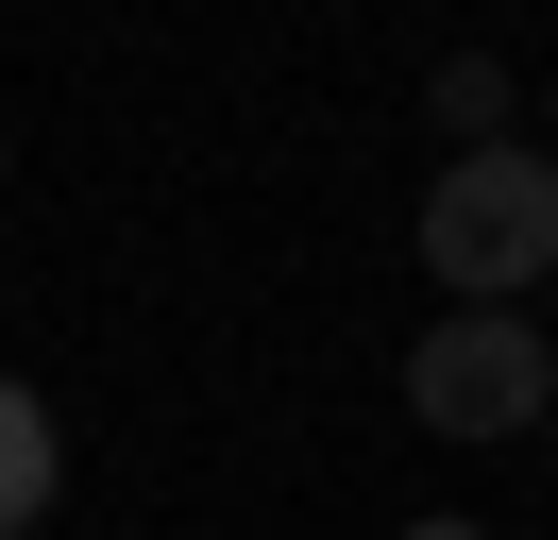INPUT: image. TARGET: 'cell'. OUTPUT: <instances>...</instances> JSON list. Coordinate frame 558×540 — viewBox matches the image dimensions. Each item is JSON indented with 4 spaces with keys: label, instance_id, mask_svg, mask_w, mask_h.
Wrapping results in <instances>:
<instances>
[{
    "label": "cell",
    "instance_id": "7",
    "mask_svg": "<svg viewBox=\"0 0 558 540\" xmlns=\"http://www.w3.org/2000/svg\"><path fill=\"white\" fill-rule=\"evenodd\" d=\"M542 456H558V422H542Z\"/></svg>",
    "mask_w": 558,
    "mask_h": 540
},
{
    "label": "cell",
    "instance_id": "1",
    "mask_svg": "<svg viewBox=\"0 0 558 540\" xmlns=\"http://www.w3.org/2000/svg\"><path fill=\"white\" fill-rule=\"evenodd\" d=\"M423 270H440L457 304H524V287H558V152H524V135L457 152L440 186H423Z\"/></svg>",
    "mask_w": 558,
    "mask_h": 540
},
{
    "label": "cell",
    "instance_id": "3",
    "mask_svg": "<svg viewBox=\"0 0 558 540\" xmlns=\"http://www.w3.org/2000/svg\"><path fill=\"white\" fill-rule=\"evenodd\" d=\"M51 490H69V439H51V405L17 389V371H0V540H35Z\"/></svg>",
    "mask_w": 558,
    "mask_h": 540
},
{
    "label": "cell",
    "instance_id": "6",
    "mask_svg": "<svg viewBox=\"0 0 558 540\" xmlns=\"http://www.w3.org/2000/svg\"><path fill=\"white\" fill-rule=\"evenodd\" d=\"M542 338H558V287H542Z\"/></svg>",
    "mask_w": 558,
    "mask_h": 540
},
{
    "label": "cell",
    "instance_id": "5",
    "mask_svg": "<svg viewBox=\"0 0 558 540\" xmlns=\"http://www.w3.org/2000/svg\"><path fill=\"white\" fill-rule=\"evenodd\" d=\"M389 540H490V524H457V506H423V524H389Z\"/></svg>",
    "mask_w": 558,
    "mask_h": 540
},
{
    "label": "cell",
    "instance_id": "4",
    "mask_svg": "<svg viewBox=\"0 0 558 540\" xmlns=\"http://www.w3.org/2000/svg\"><path fill=\"white\" fill-rule=\"evenodd\" d=\"M423 119H440V135H474V152H490V119H508V68H490V51H457L440 85H423Z\"/></svg>",
    "mask_w": 558,
    "mask_h": 540
},
{
    "label": "cell",
    "instance_id": "2",
    "mask_svg": "<svg viewBox=\"0 0 558 540\" xmlns=\"http://www.w3.org/2000/svg\"><path fill=\"white\" fill-rule=\"evenodd\" d=\"M407 422L423 439H524L558 422V338L524 304H457V321L407 338Z\"/></svg>",
    "mask_w": 558,
    "mask_h": 540
}]
</instances>
